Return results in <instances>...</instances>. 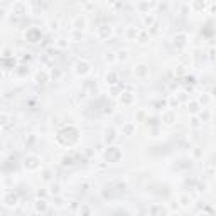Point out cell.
<instances>
[{"label": "cell", "mask_w": 216, "mask_h": 216, "mask_svg": "<svg viewBox=\"0 0 216 216\" xmlns=\"http://www.w3.org/2000/svg\"><path fill=\"white\" fill-rule=\"evenodd\" d=\"M90 71V64L88 62H78L76 64V73L78 74H84Z\"/></svg>", "instance_id": "2"}, {"label": "cell", "mask_w": 216, "mask_h": 216, "mask_svg": "<svg viewBox=\"0 0 216 216\" xmlns=\"http://www.w3.org/2000/svg\"><path fill=\"white\" fill-rule=\"evenodd\" d=\"M147 74H149V68H147L145 64H139V66L135 68V76H139V78H145Z\"/></svg>", "instance_id": "1"}]
</instances>
